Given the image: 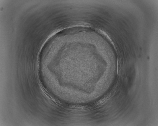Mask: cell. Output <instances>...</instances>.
Returning <instances> with one entry per match:
<instances>
[{
	"instance_id": "1",
	"label": "cell",
	"mask_w": 158,
	"mask_h": 126,
	"mask_svg": "<svg viewBox=\"0 0 158 126\" xmlns=\"http://www.w3.org/2000/svg\"><path fill=\"white\" fill-rule=\"evenodd\" d=\"M111 93H108L107 94L104 98L97 101L96 103V104L98 105L104 103V102L107 100L108 98L111 95Z\"/></svg>"
}]
</instances>
